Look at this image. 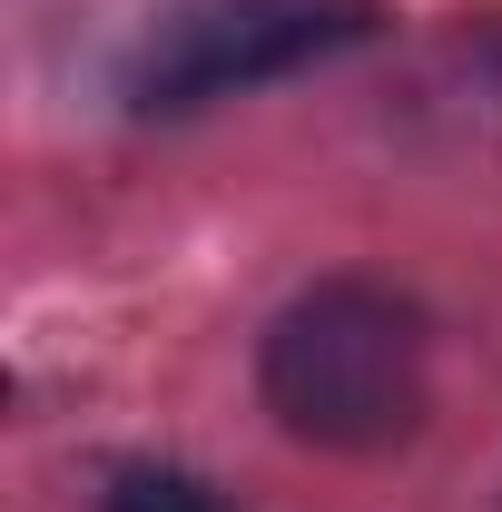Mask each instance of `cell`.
<instances>
[{
	"instance_id": "obj_1",
	"label": "cell",
	"mask_w": 502,
	"mask_h": 512,
	"mask_svg": "<svg viewBox=\"0 0 502 512\" xmlns=\"http://www.w3.org/2000/svg\"><path fill=\"white\" fill-rule=\"evenodd\" d=\"M266 414L315 453H384L424 424V394H434V345L424 316L375 286V276H325L306 286L286 316L266 325Z\"/></svg>"
},
{
	"instance_id": "obj_2",
	"label": "cell",
	"mask_w": 502,
	"mask_h": 512,
	"mask_svg": "<svg viewBox=\"0 0 502 512\" xmlns=\"http://www.w3.org/2000/svg\"><path fill=\"white\" fill-rule=\"evenodd\" d=\"M384 30V0H178L168 20H148L138 60H128V109L138 119H188L207 99H237L266 79L365 50Z\"/></svg>"
},
{
	"instance_id": "obj_3",
	"label": "cell",
	"mask_w": 502,
	"mask_h": 512,
	"mask_svg": "<svg viewBox=\"0 0 502 512\" xmlns=\"http://www.w3.org/2000/svg\"><path fill=\"white\" fill-rule=\"evenodd\" d=\"M109 512H227L207 483H188V473H158V463H138V473H119L109 483Z\"/></svg>"
},
{
	"instance_id": "obj_4",
	"label": "cell",
	"mask_w": 502,
	"mask_h": 512,
	"mask_svg": "<svg viewBox=\"0 0 502 512\" xmlns=\"http://www.w3.org/2000/svg\"><path fill=\"white\" fill-rule=\"evenodd\" d=\"M483 60H493V69H502V20H493V30H483Z\"/></svg>"
}]
</instances>
